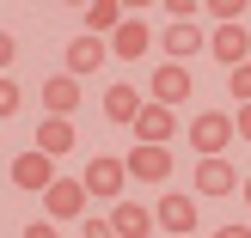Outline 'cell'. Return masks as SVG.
I'll return each mask as SVG.
<instances>
[{"label":"cell","mask_w":251,"mask_h":238,"mask_svg":"<svg viewBox=\"0 0 251 238\" xmlns=\"http://www.w3.org/2000/svg\"><path fill=\"white\" fill-rule=\"evenodd\" d=\"M80 183H86L92 202H110V208H117L123 202V183H129V165H123V159H92V165L80 171Z\"/></svg>","instance_id":"6da1fadb"},{"label":"cell","mask_w":251,"mask_h":238,"mask_svg":"<svg viewBox=\"0 0 251 238\" xmlns=\"http://www.w3.org/2000/svg\"><path fill=\"white\" fill-rule=\"evenodd\" d=\"M25 104V92H19V80L12 73H0V116H12V110Z\"/></svg>","instance_id":"ffe728a7"},{"label":"cell","mask_w":251,"mask_h":238,"mask_svg":"<svg viewBox=\"0 0 251 238\" xmlns=\"http://www.w3.org/2000/svg\"><path fill=\"white\" fill-rule=\"evenodd\" d=\"M245 208H251V177H245Z\"/></svg>","instance_id":"f546056e"},{"label":"cell","mask_w":251,"mask_h":238,"mask_svg":"<svg viewBox=\"0 0 251 238\" xmlns=\"http://www.w3.org/2000/svg\"><path fill=\"white\" fill-rule=\"evenodd\" d=\"M110 226H117V238H153L159 232V214L141 202H117L110 208Z\"/></svg>","instance_id":"8fae6325"},{"label":"cell","mask_w":251,"mask_h":238,"mask_svg":"<svg viewBox=\"0 0 251 238\" xmlns=\"http://www.w3.org/2000/svg\"><path fill=\"white\" fill-rule=\"evenodd\" d=\"M12 61H19V43H12V31H0V73H6Z\"/></svg>","instance_id":"cb8c5ba5"},{"label":"cell","mask_w":251,"mask_h":238,"mask_svg":"<svg viewBox=\"0 0 251 238\" xmlns=\"http://www.w3.org/2000/svg\"><path fill=\"white\" fill-rule=\"evenodd\" d=\"M190 183H196V195H233L239 190V171H233L227 159H202V165L190 171Z\"/></svg>","instance_id":"4fadbf2b"},{"label":"cell","mask_w":251,"mask_h":238,"mask_svg":"<svg viewBox=\"0 0 251 238\" xmlns=\"http://www.w3.org/2000/svg\"><path fill=\"white\" fill-rule=\"evenodd\" d=\"M233 129H239V141H251V104H239V116H233Z\"/></svg>","instance_id":"484cf974"},{"label":"cell","mask_w":251,"mask_h":238,"mask_svg":"<svg viewBox=\"0 0 251 238\" xmlns=\"http://www.w3.org/2000/svg\"><path fill=\"white\" fill-rule=\"evenodd\" d=\"M147 6H166V0H123V12H129V19H135V12H147Z\"/></svg>","instance_id":"83f0119b"},{"label":"cell","mask_w":251,"mask_h":238,"mask_svg":"<svg viewBox=\"0 0 251 238\" xmlns=\"http://www.w3.org/2000/svg\"><path fill=\"white\" fill-rule=\"evenodd\" d=\"M43 110L49 116H74L80 110V80L74 73H49L43 80Z\"/></svg>","instance_id":"5bb4252c"},{"label":"cell","mask_w":251,"mask_h":238,"mask_svg":"<svg viewBox=\"0 0 251 238\" xmlns=\"http://www.w3.org/2000/svg\"><path fill=\"white\" fill-rule=\"evenodd\" d=\"M61 6H92V0H61Z\"/></svg>","instance_id":"f1b7e54d"},{"label":"cell","mask_w":251,"mask_h":238,"mask_svg":"<svg viewBox=\"0 0 251 238\" xmlns=\"http://www.w3.org/2000/svg\"><path fill=\"white\" fill-rule=\"evenodd\" d=\"M147 49H153V31H147L141 19H123L117 37H110V55H117V61H141Z\"/></svg>","instance_id":"2e32d148"},{"label":"cell","mask_w":251,"mask_h":238,"mask_svg":"<svg viewBox=\"0 0 251 238\" xmlns=\"http://www.w3.org/2000/svg\"><path fill=\"white\" fill-rule=\"evenodd\" d=\"M245 6H251V0H208V19H215V24H239Z\"/></svg>","instance_id":"d6986e66"},{"label":"cell","mask_w":251,"mask_h":238,"mask_svg":"<svg viewBox=\"0 0 251 238\" xmlns=\"http://www.w3.org/2000/svg\"><path fill=\"white\" fill-rule=\"evenodd\" d=\"M86 202H92V195H86V183H80V177H55V183L43 190V208H49L55 220H74V214H86Z\"/></svg>","instance_id":"52a82bcc"},{"label":"cell","mask_w":251,"mask_h":238,"mask_svg":"<svg viewBox=\"0 0 251 238\" xmlns=\"http://www.w3.org/2000/svg\"><path fill=\"white\" fill-rule=\"evenodd\" d=\"M104 61H110V37H92V31H80L61 49V73H74V80H86V73L104 67Z\"/></svg>","instance_id":"3957f363"},{"label":"cell","mask_w":251,"mask_h":238,"mask_svg":"<svg viewBox=\"0 0 251 238\" xmlns=\"http://www.w3.org/2000/svg\"><path fill=\"white\" fill-rule=\"evenodd\" d=\"M153 214H159V226H166L172 238H190V226H196V202H190L184 190H166V195L153 202Z\"/></svg>","instance_id":"ba28073f"},{"label":"cell","mask_w":251,"mask_h":238,"mask_svg":"<svg viewBox=\"0 0 251 238\" xmlns=\"http://www.w3.org/2000/svg\"><path fill=\"white\" fill-rule=\"evenodd\" d=\"M233 134H239V129H233V116H221V110H202V116H190V147H196L202 159H221Z\"/></svg>","instance_id":"7a4b0ae2"},{"label":"cell","mask_w":251,"mask_h":238,"mask_svg":"<svg viewBox=\"0 0 251 238\" xmlns=\"http://www.w3.org/2000/svg\"><path fill=\"white\" fill-rule=\"evenodd\" d=\"M123 165H129L135 183H166V177H172V153H166V147H141V141H135Z\"/></svg>","instance_id":"8992f818"},{"label":"cell","mask_w":251,"mask_h":238,"mask_svg":"<svg viewBox=\"0 0 251 238\" xmlns=\"http://www.w3.org/2000/svg\"><path fill=\"white\" fill-rule=\"evenodd\" d=\"M141 110H147V104H141V92H135V86H123V80L104 86V116H110V122H129V129H135V116H141Z\"/></svg>","instance_id":"e0dca14e"},{"label":"cell","mask_w":251,"mask_h":238,"mask_svg":"<svg viewBox=\"0 0 251 238\" xmlns=\"http://www.w3.org/2000/svg\"><path fill=\"white\" fill-rule=\"evenodd\" d=\"M227 92L239 98V104H251V61H245V67H233V73H227Z\"/></svg>","instance_id":"44dd1931"},{"label":"cell","mask_w":251,"mask_h":238,"mask_svg":"<svg viewBox=\"0 0 251 238\" xmlns=\"http://www.w3.org/2000/svg\"><path fill=\"white\" fill-rule=\"evenodd\" d=\"M25 238H61V232L49 226V220H31V226H25Z\"/></svg>","instance_id":"d4e9b609"},{"label":"cell","mask_w":251,"mask_h":238,"mask_svg":"<svg viewBox=\"0 0 251 238\" xmlns=\"http://www.w3.org/2000/svg\"><path fill=\"white\" fill-rule=\"evenodd\" d=\"M12 183H19V190H49V183H55V159L49 153H19L12 159Z\"/></svg>","instance_id":"7c38bea8"},{"label":"cell","mask_w":251,"mask_h":238,"mask_svg":"<svg viewBox=\"0 0 251 238\" xmlns=\"http://www.w3.org/2000/svg\"><path fill=\"white\" fill-rule=\"evenodd\" d=\"M172 134H178V116H172V104H153V98H147V110L135 116V141H141V147H166Z\"/></svg>","instance_id":"5b68a950"},{"label":"cell","mask_w":251,"mask_h":238,"mask_svg":"<svg viewBox=\"0 0 251 238\" xmlns=\"http://www.w3.org/2000/svg\"><path fill=\"white\" fill-rule=\"evenodd\" d=\"M208 55H215L221 67H245L251 61V31L245 24H215V31H208Z\"/></svg>","instance_id":"277c9868"},{"label":"cell","mask_w":251,"mask_h":238,"mask_svg":"<svg viewBox=\"0 0 251 238\" xmlns=\"http://www.w3.org/2000/svg\"><path fill=\"white\" fill-rule=\"evenodd\" d=\"M159 49H166V61H190V55H202L208 49V37H202V24H166L159 31Z\"/></svg>","instance_id":"30bf717a"},{"label":"cell","mask_w":251,"mask_h":238,"mask_svg":"<svg viewBox=\"0 0 251 238\" xmlns=\"http://www.w3.org/2000/svg\"><path fill=\"white\" fill-rule=\"evenodd\" d=\"M147 98H153V104H184V98H190V67H184V61H166V67H153V86H147Z\"/></svg>","instance_id":"9c48e42d"},{"label":"cell","mask_w":251,"mask_h":238,"mask_svg":"<svg viewBox=\"0 0 251 238\" xmlns=\"http://www.w3.org/2000/svg\"><path fill=\"white\" fill-rule=\"evenodd\" d=\"M215 238H251V226H245V220H233V226H221Z\"/></svg>","instance_id":"4316f807"},{"label":"cell","mask_w":251,"mask_h":238,"mask_svg":"<svg viewBox=\"0 0 251 238\" xmlns=\"http://www.w3.org/2000/svg\"><path fill=\"white\" fill-rule=\"evenodd\" d=\"M123 19H129L123 0H92V6H86V31H92V37H117Z\"/></svg>","instance_id":"ac0fdd59"},{"label":"cell","mask_w":251,"mask_h":238,"mask_svg":"<svg viewBox=\"0 0 251 238\" xmlns=\"http://www.w3.org/2000/svg\"><path fill=\"white\" fill-rule=\"evenodd\" d=\"M74 122L68 116H37V153H49V159H61V153H74Z\"/></svg>","instance_id":"9a60e30c"},{"label":"cell","mask_w":251,"mask_h":238,"mask_svg":"<svg viewBox=\"0 0 251 238\" xmlns=\"http://www.w3.org/2000/svg\"><path fill=\"white\" fill-rule=\"evenodd\" d=\"M208 0H166V12H172V24H190L196 12H202Z\"/></svg>","instance_id":"7402d4cb"},{"label":"cell","mask_w":251,"mask_h":238,"mask_svg":"<svg viewBox=\"0 0 251 238\" xmlns=\"http://www.w3.org/2000/svg\"><path fill=\"white\" fill-rule=\"evenodd\" d=\"M80 238H117V226H110V214H86Z\"/></svg>","instance_id":"603a6c76"}]
</instances>
